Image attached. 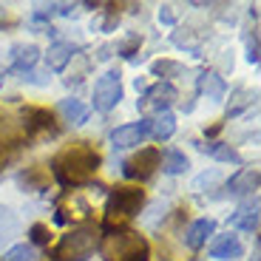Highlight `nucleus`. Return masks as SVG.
<instances>
[{
	"instance_id": "nucleus-1",
	"label": "nucleus",
	"mask_w": 261,
	"mask_h": 261,
	"mask_svg": "<svg viewBox=\"0 0 261 261\" xmlns=\"http://www.w3.org/2000/svg\"><path fill=\"white\" fill-rule=\"evenodd\" d=\"M99 153L94 150V145L88 142H77L71 148L60 150L57 156L51 159V170L54 179H57L63 188H77V185H85L88 179L99 170Z\"/></svg>"
},
{
	"instance_id": "nucleus-2",
	"label": "nucleus",
	"mask_w": 261,
	"mask_h": 261,
	"mask_svg": "<svg viewBox=\"0 0 261 261\" xmlns=\"http://www.w3.org/2000/svg\"><path fill=\"white\" fill-rule=\"evenodd\" d=\"M99 253L105 261H148L150 247L145 242V236L134 233L128 227H111L105 230L102 242H99Z\"/></svg>"
},
{
	"instance_id": "nucleus-3",
	"label": "nucleus",
	"mask_w": 261,
	"mask_h": 261,
	"mask_svg": "<svg viewBox=\"0 0 261 261\" xmlns=\"http://www.w3.org/2000/svg\"><path fill=\"white\" fill-rule=\"evenodd\" d=\"M145 204V190L142 188H114L105 199V222L102 227H122V222L139 216Z\"/></svg>"
},
{
	"instance_id": "nucleus-4",
	"label": "nucleus",
	"mask_w": 261,
	"mask_h": 261,
	"mask_svg": "<svg viewBox=\"0 0 261 261\" xmlns=\"http://www.w3.org/2000/svg\"><path fill=\"white\" fill-rule=\"evenodd\" d=\"M99 247V236L94 227H77L71 233H65L60 239L54 258L57 261H88L94 255V250Z\"/></svg>"
},
{
	"instance_id": "nucleus-5",
	"label": "nucleus",
	"mask_w": 261,
	"mask_h": 261,
	"mask_svg": "<svg viewBox=\"0 0 261 261\" xmlns=\"http://www.w3.org/2000/svg\"><path fill=\"white\" fill-rule=\"evenodd\" d=\"M159 162H162V150L159 148H139V153H134L130 159L122 162V176L137 179V182H148L159 170Z\"/></svg>"
},
{
	"instance_id": "nucleus-6",
	"label": "nucleus",
	"mask_w": 261,
	"mask_h": 261,
	"mask_svg": "<svg viewBox=\"0 0 261 261\" xmlns=\"http://www.w3.org/2000/svg\"><path fill=\"white\" fill-rule=\"evenodd\" d=\"M94 108L99 114H108L111 108H117L119 99H122V80L119 71H105L102 77L94 83Z\"/></svg>"
},
{
	"instance_id": "nucleus-7",
	"label": "nucleus",
	"mask_w": 261,
	"mask_h": 261,
	"mask_svg": "<svg viewBox=\"0 0 261 261\" xmlns=\"http://www.w3.org/2000/svg\"><path fill=\"white\" fill-rule=\"evenodd\" d=\"M179 97V91H176V85L173 83H156V85H148L145 88V94H142V99H139V111H156V114H162V111H168V105L173 102V99Z\"/></svg>"
},
{
	"instance_id": "nucleus-8",
	"label": "nucleus",
	"mask_w": 261,
	"mask_h": 261,
	"mask_svg": "<svg viewBox=\"0 0 261 261\" xmlns=\"http://www.w3.org/2000/svg\"><path fill=\"white\" fill-rule=\"evenodd\" d=\"M23 130H26V137H37V134L57 137L54 114L48 108H26V114H23Z\"/></svg>"
},
{
	"instance_id": "nucleus-9",
	"label": "nucleus",
	"mask_w": 261,
	"mask_h": 261,
	"mask_svg": "<svg viewBox=\"0 0 261 261\" xmlns=\"http://www.w3.org/2000/svg\"><path fill=\"white\" fill-rule=\"evenodd\" d=\"M148 137V119H139V122H128V125H119V128L111 130V145L114 148H134L139 145L142 139Z\"/></svg>"
},
{
	"instance_id": "nucleus-10",
	"label": "nucleus",
	"mask_w": 261,
	"mask_h": 261,
	"mask_svg": "<svg viewBox=\"0 0 261 261\" xmlns=\"http://www.w3.org/2000/svg\"><path fill=\"white\" fill-rule=\"evenodd\" d=\"M77 51H80V46H74L68 40H57V43H51L48 51H46V65L51 71H65V65L77 57Z\"/></svg>"
},
{
	"instance_id": "nucleus-11",
	"label": "nucleus",
	"mask_w": 261,
	"mask_h": 261,
	"mask_svg": "<svg viewBox=\"0 0 261 261\" xmlns=\"http://www.w3.org/2000/svg\"><path fill=\"white\" fill-rule=\"evenodd\" d=\"M244 255V244L239 236H219L213 244H210V258L216 261H236Z\"/></svg>"
},
{
	"instance_id": "nucleus-12",
	"label": "nucleus",
	"mask_w": 261,
	"mask_h": 261,
	"mask_svg": "<svg viewBox=\"0 0 261 261\" xmlns=\"http://www.w3.org/2000/svg\"><path fill=\"white\" fill-rule=\"evenodd\" d=\"M230 224L244 230V233H255V230H258V199L253 196L250 202L239 204V210L230 216Z\"/></svg>"
},
{
	"instance_id": "nucleus-13",
	"label": "nucleus",
	"mask_w": 261,
	"mask_h": 261,
	"mask_svg": "<svg viewBox=\"0 0 261 261\" xmlns=\"http://www.w3.org/2000/svg\"><path fill=\"white\" fill-rule=\"evenodd\" d=\"M196 88H199V94H204V97L213 99V102H222L224 94H227V83H224V77L219 71H202Z\"/></svg>"
},
{
	"instance_id": "nucleus-14",
	"label": "nucleus",
	"mask_w": 261,
	"mask_h": 261,
	"mask_svg": "<svg viewBox=\"0 0 261 261\" xmlns=\"http://www.w3.org/2000/svg\"><path fill=\"white\" fill-rule=\"evenodd\" d=\"M213 233H216V219H196V222L185 230V244H188L190 250H199Z\"/></svg>"
},
{
	"instance_id": "nucleus-15",
	"label": "nucleus",
	"mask_w": 261,
	"mask_h": 261,
	"mask_svg": "<svg viewBox=\"0 0 261 261\" xmlns=\"http://www.w3.org/2000/svg\"><path fill=\"white\" fill-rule=\"evenodd\" d=\"M227 190L233 196H244V193L258 190V170H255V168H242L236 176L227 179Z\"/></svg>"
},
{
	"instance_id": "nucleus-16",
	"label": "nucleus",
	"mask_w": 261,
	"mask_h": 261,
	"mask_svg": "<svg viewBox=\"0 0 261 261\" xmlns=\"http://www.w3.org/2000/svg\"><path fill=\"white\" fill-rule=\"evenodd\" d=\"M173 130H176V117L170 111H162L156 114L153 119H148V134L153 139H159V142H165V139L173 137Z\"/></svg>"
},
{
	"instance_id": "nucleus-17",
	"label": "nucleus",
	"mask_w": 261,
	"mask_h": 261,
	"mask_svg": "<svg viewBox=\"0 0 261 261\" xmlns=\"http://www.w3.org/2000/svg\"><path fill=\"white\" fill-rule=\"evenodd\" d=\"M196 148L202 150V153H207V156L219 159V162H233V165H242V156H239V150L233 148V145L227 142H193Z\"/></svg>"
},
{
	"instance_id": "nucleus-18",
	"label": "nucleus",
	"mask_w": 261,
	"mask_h": 261,
	"mask_svg": "<svg viewBox=\"0 0 261 261\" xmlns=\"http://www.w3.org/2000/svg\"><path fill=\"white\" fill-rule=\"evenodd\" d=\"M37 60H40V48L34 43H20V46L12 48V65L17 71H29Z\"/></svg>"
},
{
	"instance_id": "nucleus-19",
	"label": "nucleus",
	"mask_w": 261,
	"mask_h": 261,
	"mask_svg": "<svg viewBox=\"0 0 261 261\" xmlns=\"http://www.w3.org/2000/svg\"><path fill=\"white\" fill-rule=\"evenodd\" d=\"M60 114H63V117L68 119L71 125H83V122H88V117H91V108H88V105H83L80 99L68 97V99H63V102H60Z\"/></svg>"
},
{
	"instance_id": "nucleus-20",
	"label": "nucleus",
	"mask_w": 261,
	"mask_h": 261,
	"mask_svg": "<svg viewBox=\"0 0 261 261\" xmlns=\"http://www.w3.org/2000/svg\"><path fill=\"white\" fill-rule=\"evenodd\" d=\"M159 168H162L168 176H179V173H185V170L190 168V159L185 156L182 150L170 148V150H165V153H162V162H159Z\"/></svg>"
},
{
	"instance_id": "nucleus-21",
	"label": "nucleus",
	"mask_w": 261,
	"mask_h": 261,
	"mask_svg": "<svg viewBox=\"0 0 261 261\" xmlns=\"http://www.w3.org/2000/svg\"><path fill=\"white\" fill-rule=\"evenodd\" d=\"M150 74L159 77V83H170V77L185 74V65L182 63H173V60H156V63L150 65Z\"/></svg>"
},
{
	"instance_id": "nucleus-22",
	"label": "nucleus",
	"mask_w": 261,
	"mask_h": 261,
	"mask_svg": "<svg viewBox=\"0 0 261 261\" xmlns=\"http://www.w3.org/2000/svg\"><path fill=\"white\" fill-rule=\"evenodd\" d=\"M253 102H255V91H250V88H236L233 102L227 105V117H239V114H242L244 108H250Z\"/></svg>"
},
{
	"instance_id": "nucleus-23",
	"label": "nucleus",
	"mask_w": 261,
	"mask_h": 261,
	"mask_svg": "<svg viewBox=\"0 0 261 261\" xmlns=\"http://www.w3.org/2000/svg\"><path fill=\"white\" fill-rule=\"evenodd\" d=\"M224 179V173L219 168H210L204 170V173H199V176L193 179V185H190V190H196V193H204V190H213L216 185Z\"/></svg>"
},
{
	"instance_id": "nucleus-24",
	"label": "nucleus",
	"mask_w": 261,
	"mask_h": 261,
	"mask_svg": "<svg viewBox=\"0 0 261 261\" xmlns=\"http://www.w3.org/2000/svg\"><path fill=\"white\" fill-rule=\"evenodd\" d=\"M17 185L26 188V190H43L46 188V173H43L40 168H32V170H26V173H20Z\"/></svg>"
},
{
	"instance_id": "nucleus-25",
	"label": "nucleus",
	"mask_w": 261,
	"mask_h": 261,
	"mask_svg": "<svg viewBox=\"0 0 261 261\" xmlns=\"http://www.w3.org/2000/svg\"><path fill=\"white\" fill-rule=\"evenodd\" d=\"M3 261H40V255L32 244H14L12 250L3 253Z\"/></svg>"
},
{
	"instance_id": "nucleus-26",
	"label": "nucleus",
	"mask_w": 261,
	"mask_h": 261,
	"mask_svg": "<svg viewBox=\"0 0 261 261\" xmlns=\"http://www.w3.org/2000/svg\"><path fill=\"white\" fill-rule=\"evenodd\" d=\"M14 156H17V145H14L12 134L9 130H0V170L6 168Z\"/></svg>"
},
{
	"instance_id": "nucleus-27",
	"label": "nucleus",
	"mask_w": 261,
	"mask_h": 261,
	"mask_svg": "<svg viewBox=\"0 0 261 261\" xmlns=\"http://www.w3.org/2000/svg\"><path fill=\"white\" fill-rule=\"evenodd\" d=\"M14 233H17V219H14V213L9 207H3V204H0V242L12 239Z\"/></svg>"
},
{
	"instance_id": "nucleus-28",
	"label": "nucleus",
	"mask_w": 261,
	"mask_h": 261,
	"mask_svg": "<svg viewBox=\"0 0 261 261\" xmlns=\"http://www.w3.org/2000/svg\"><path fill=\"white\" fill-rule=\"evenodd\" d=\"M29 239H32V247L37 244V247H46L48 242H51V230L46 227V224H32L29 227Z\"/></svg>"
},
{
	"instance_id": "nucleus-29",
	"label": "nucleus",
	"mask_w": 261,
	"mask_h": 261,
	"mask_svg": "<svg viewBox=\"0 0 261 261\" xmlns=\"http://www.w3.org/2000/svg\"><path fill=\"white\" fill-rule=\"evenodd\" d=\"M142 46V37H139V34H128V40H125L122 46H117V51L122 54V57H134V51H137V48Z\"/></svg>"
},
{
	"instance_id": "nucleus-30",
	"label": "nucleus",
	"mask_w": 261,
	"mask_h": 261,
	"mask_svg": "<svg viewBox=\"0 0 261 261\" xmlns=\"http://www.w3.org/2000/svg\"><path fill=\"white\" fill-rule=\"evenodd\" d=\"M258 60H261V54H258V37L253 34V37L247 40V63H253V65H255Z\"/></svg>"
},
{
	"instance_id": "nucleus-31",
	"label": "nucleus",
	"mask_w": 261,
	"mask_h": 261,
	"mask_svg": "<svg viewBox=\"0 0 261 261\" xmlns=\"http://www.w3.org/2000/svg\"><path fill=\"white\" fill-rule=\"evenodd\" d=\"M159 23H165V26H173V23H176V12H173V6L159 9Z\"/></svg>"
},
{
	"instance_id": "nucleus-32",
	"label": "nucleus",
	"mask_w": 261,
	"mask_h": 261,
	"mask_svg": "<svg viewBox=\"0 0 261 261\" xmlns=\"http://www.w3.org/2000/svg\"><path fill=\"white\" fill-rule=\"evenodd\" d=\"M219 130H222V125H213V128H207V130H204V134H207V137H216Z\"/></svg>"
},
{
	"instance_id": "nucleus-33",
	"label": "nucleus",
	"mask_w": 261,
	"mask_h": 261,
	"mask_svg": "<svg viewBox=\"0 0 261 261\" xmlns=\"http://www.w3.org/2000/svg\"><path fill=\"white\" fill-rule=\"evenodd\" d=\"M0 88H3V71H0Z\"/></svg>"
}]
</instances>
